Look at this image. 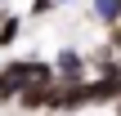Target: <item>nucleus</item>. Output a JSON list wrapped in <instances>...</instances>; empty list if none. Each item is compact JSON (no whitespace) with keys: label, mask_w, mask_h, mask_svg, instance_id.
Wrapping results in <instances>:
<instances>
[{"label":"nucleus","mask_w":121,"mask_h":116,"mask_svg":"<svg viewBox=\"0 0 121 116\" xmlns=\"http://www.w3.org/2000/svg\"><path fill=\"white\" fill-rule=\"evenodd\" d=\"M0 76H4V80H13V85L22 89V85H36V80H54V67H49V63H40V58H18V63H9Z\"/></svg>","instance_id":"f257e3e1"},{"label":"nucleus","mask_w":121,"mask_h":116,"mask_svg":"<svg viewBox=\"0 0 121 116\" xmlns=\"http://www.w3.org/2000/svg\"><path fill=\"white\" fill-rule=\"evenodd\" d=\"M54 94H58V85L54 80H36V85H22L18 89V107H27V112H45V107H54Z\"/></svg>","instance_id":"f03ea898"},{"label":"nucleus","mask_w":121,"mask_h":116,"mask_svg":"<svg viewBox=\"0 0 121 116\" xmlns=\"http://www.w3.org/2000/svg\"><path fill=\"white\" fill-rule=\"evenodd\" d=\"M54 76H63V85H76V80H85V54H76V49H63L58 54V72Z\"/></svg>","instance_id":"7ed1b4c3"},{"label":"nucleus","mask_w":121,"mask_h":116,"mask_svg":"<svg viewBox=\"0 0 121 116\" xmlns=\"http://www.w3.org/2000/svg\"><path fill=\"white\" fill-rule=\"evenodd\" d=\"M18 31H22V22H18L13 13H9V18L0 22V45H13V40H18Z\"/></svg>","instance_id":"20e7f679"},{"label":"nucleus","mask_w":121,"mask_h":116,"mask_svg":"<svg viewBox=\"0 0 121 116\" xmlns=\"http://www.w3.org/2000/svg\"><path fill=\"white\" fill-rule=\"evenodd\" d=\"M94 4H99V13H103V18L117 27V18H121V4H117V0H94Z\"/></svg>","instance_id":"39448f33"},{"label":"nucleus","mask_w":121,"mask_h":116,"mask_svg":"<svg viewBox=\"0 0 121 116\" xmlns=\"http://www.w3.org/2000/svg\"><path fill=\"white\" fill-rule=\"evenodd\" d=\"M13 98H18V85H13V80H4V76H0V103H13Z\"/></svg>","instance_id":"423d86ee"},{"label":"nucleus","mask_w":121,"mask_h":116,"mask_svg":"<svg viewBox=\"0 0 121 116\" xmlns=\"http://www.w3.org/2000/svg\"><path fill=\"white\" fill-rule=\"evenodd\" d=\"M54 4H58V0H31V13H49Z\"/></svg>","instance_id":"0eeeda50"},{"label":"nucleus","mask_w":121,"mask_h":116,"mask_svg":"<svg viewBox=\"0 0 121 116\" xmlns=\"http://www.w3.org/2000/svg\"><path fill=\"white\" fill-rule=\"evenodd\" d=\"M117 116H121V98H117Z\"/></svg>","instance_id":"6e6552de"}]
</instances>
